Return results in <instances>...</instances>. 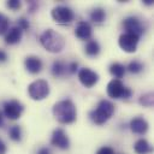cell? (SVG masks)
Here are the masks:
<instances>
[{
  "label": "cell",
  "instance_id": "8992f818",
  "mask_svg": "<svg viewBox=\"0 0 154 154\" xmlns=\"http://www.w3.org/2000/svg\"><path fill=\"white\" fill-rule=\"evenodd\" d=\"M51 14L52 18L59 24H70L75 18L73 11L67 6H55L52 8Z\"/></svg>",
  "mask_w": 154,
  "mask_h": 154
},
{
  "label": "cell",
  "instance_id": "44dd1931",
  "mask_svg": "<svg viewBox=\"0 0 154 154\" xmlns=\"http://www.w3.org/2000/svg\"><path fill=\"white\" fill-rule=\"evenodd\" d=\"M138 102H140V105H142L144 107H152L153 103H154V95H153V93H147V94L141 95L140 99H138Z\"/></svg>",
  "mask_w": 154,
  "mask_h": 154
},
{
  "label": "cell",
  "instance_id": "603a6c76",
  "mask_svg": "<svg viewBox=\"0 0 154 154\" xmlns=\"http://www.w3.org/2000/svg\"><path fill=\"white\" fill-rule=\"evenodd\" d=\"M131 73H140L143 70V64L138 60H132L129 63L128 67H126Z\"/></svg>",
  "mask_w": 154,
  "mask_h": 154
},
{
  "label": "cell",
  "instance_id": "30bf717a",
  "mask_svg": "<svg viewBox=\"0 0 154 154\" xmlns=\"http://www.w3.org/2000/svg\"><path fill=\"white\" fill-rule=\"evenodd\" d=\"M123 26L124 29L126 30L125 32H129V34H134L138 37H141V35L144 32V28L142 25V22L137 18V17H128L124 19L123 22Z\"/></svg>",
  "mask_w": 154,
  "mask_h": 154
},
{
  "label": "cell",
  "instance_id": "52a82bcc",
  "mask_svg": "<svg viewBox=\"0 0 154 154\" xmlns=\"http://www.w3.org/2000/svg\"><path fill=\"white\" fill-rule=\"evenodd\" d=\"M2 112L4 116L10 120H17L18 118H20L22 113L24 112V106L18 100H8L4 102Z\"/></svg>",
  "mask_w": 154,
  "mask_h": 154
},
{
  "label": "cell",
  "instance_id": "d6986e66",
  "mask_svg": "<svg viewBox=\"0 0 154 154\" xmlns=\"http://www.w3.org/2000/svg\"><path fill=\"white\" fill-rule=\"evenodd\" d=\"M125 71H126V67L120 63H113L109 65V73L114 76L116 79L122 78L125 75Z\"/></svg>",
  "mask_w": 154,
  "mask_h": 154
},
{
  "label": "cell",
  "instance_id": "5b68a950",
  "mask_svg": "<svg viewBox=\"0 0 154 154\" xmlns=\"http://www.w3.org/2000/svg\"><path fill=\"white\" fill-rule=\"evenodd\" d=\"M131 94V90L126 88L120 79L114 78L107 84V95L112 99H129Z\"/></svg>",
  "mask_w": 154,
  "mask_h": 154
},
{
  "label": "cell",
  "instance_id": "7402d4cb",
  "mask_svg": "<svg viewBox=\"0 0 154 154\" xmlns=\"http://www.w3.org/2000/svg\"><path fill=\"white\" fill-rule=\"evenodd\" d=\"M8 135H10V138L12 141H16V142H19L22 140V129L19 125H13L8 130Z\"/></svg>",
  "mask_w": 154,
  "mask_h": 154
},
{
  "label": "cell",
  "instance_id": "5bb4252c",
  "mask_svg": "<svg viewBox=\"0 0 154 154\" xmlns=\"http://www.w3.org/2000/svg\"><path fill=\"white\" fill-rule=\"evenodd\" d=\"M24 65H25V69L28 70V72L35 75V73H38L41 72L42 70V61L38 57H35V55H29L25 58L24 60Z\"/></svg>",
  "mask_w": 154,
  "mask_h": 154
},
{
  "label": "cell",
  "instance_id": "2e32d148",
  "mask_svg": "<svg viewBox=\"0 0 154 154\" xmlns=\"http://www.w3.org/2000/svg\"><path fill=\"white\" fill-rule=\"evenodd\" d=\"M134 150L137 153V154H148L152 152V147L150 144L148 143L147 140L144 138H140L136 141V143L134 144Z\"/></svg>",
  "mask_w": 154,
  "mask_h": 154
},
{
  "label": "cell",
  "instance_id": "7a4b0ae2",
  "mask_svg": "<svg viewBox=\"0 0 154 154\" xmlns=\"http://www.w3.org/2000/svg\"><path fill=\"white\" fill-rule=\"evenodd\" d=\"M40 43L42 47L51 53H59L65 46L64 37L53 29L45 30L40 36Z\"/></svg>",
  "mask_w": 154,
  "mask_h": 154
},
{
  "label": "cell",
  "instance_id": "f1b7e54d",
  "mask_svg": "<svg viewBox=\"0 0 154 154\" xmlns=\"http://www.w3.org/2000/svg\"><path fill=\"white\" fill-rule=\"evenodd\" d=\"M7 60V53L0 48V63H5Z\"/></svg>",
  "mask_w": 154,
  "mask_h": 154
},
{
  "label": "cell",
  "instance_id": "9a60e30c",
  "mask_svg": "<svg viewBox=\"0 0 154 154\" xmlns=\"http://www.w3.org/2000/svg\"><path fill=\"white\" fill-rule=\"evenodd\" d=\"M22 35H23V31L16 25V26H12L10 30H7V32L5 34L4 40L7 45H16L20 41Z\"/></svg>",
  "mask_w": 154,
  "mask_h": 154
},
{
  "label": "cell",
  "instance_id": "f546056e",
  "mask_svg": "<svg viewBox=\"0 0 154 154\" xmlns=\"http://www.w3.org/2000/svg\"><path fill=\"white\" fill-rule=\"evenodd\" d=\"M6 152H7V147H6L5 142L0 138V154H6Z\"/></svg>",
  "mask_w": 154,
  "mask_h": 154
},
{
  "label": "cell",
  "instance_id": "d6a6232c",
  "mask_svg": "<svg viewBox=\"0 0 154 154\" xmlns=\"http://www.w3.org/2000/svg\"><path fill=\"white\" fill-rule=\"evenodd\" d=\"M2 123H4V117H2V114L0 113V126L2 125Z\"/></svg>",
  "mask_w": 154,
  "mask_h": 154
},
{
  "label": "cell",
  "instance_id": "484cf974",
  "mask_svg": "<svg viewBox=\"0 0 154 154\" xmlns=\"http://www.w3.org/2000/svg\"><path fill=\"white\" fill-rule=\"evenodd\" d=\"M17 26H18L22 31H24V30H28L30 25H29V22H28L24 17H22V18L18 19V22H17Z\"/></svg>",
  "mask_w": 154,
  "mask_h": 154
},
{
  "label": "cell",
  "instance_id": "ba28073f",
  "mask_svg": "<svg viewBox=\"0 0 154 154\" xmlns=\"http://www.w3.org/2000/svg\"><path fill=\"white\" fill-rule=\"evenodd\" d=\"M140 37L134 35V34H129V32H124L119 36L118 38V45L119 47L126 52V53H134L137 49V45H138Z\"/></svg>",
  "mask_w": 154,
  "mask_h": 154
},
{
  "label": "cell",
  "instance_id": "4fadbf2b",
  "mask_svg": "<svg viewBox=\"0 0 154 154\" xmlns=\"http://www.w3.org/2000/svg\"><path fill=\"white\" fill-rule=\"evenodd\" d=\"M130 130L136 135H143L148 130V122L142 117H136L130 122Z\"/></svg>",
  "mask_w": 154,
  "mask_h": 154
},
{
  "label": "cell",
  "instance_id": "cb8c5ba5",
  "mask_svg": "<svg viewBox=\"0 0 154 154\" xmlns=\"http://www.w3.org/2000/svg\"><path fill=\"white\" fill-rule=\"evenodd\" d=\"M8 24H10V20L8 18L0 12V35H4L7 32L8 30Z\"/></svg>",
  "mask_w": 154,
  "mask_h": 154
},
{
  "label": "cell",
  "instance_id": "83f0119b",
  "mask_svg": "<svg viewBox=\"0 0 154 154\" xmlns=\"http://www.w3.org/2000/svg\"><path fill=\"white\" fill-rule=\"evenodd\" d=\"M77 69H78V64H77L76 61H72V63H70V64L67 65V71H69L70 73H75V72L77 71Z\"/></svg>",
  "mask_w": 154,
  "mask_h": 154
},
{
  "label": "cell",
  "instance_id": "ffe728a7",
  "mask_svg": "<svg viewBox=\"0 0 154 154\" xmlns=\"http://www.w3.org/2000/svg\"><path fill=\"white\" fill-rule=\"evenodd\" d=\"M106 18V12L103 8L101 7H95L91 12H90V20L96 23V24H100L105 20Z\"/></svg>",
  "mask_w": 154,
  "mask_h": 154
},
{
  "label": "cell",
  "instance_id": "ac0fdd59",
  "mask_svg": "<svg viewBox=\"0 0 154 154\" xmlns=\"http://www.w3.org/2000/svg\"><path fill=\"white\" fill-rule=\"evenodd\" d=\"M100 45L96 40H89L85 45V54L89 55V57H96L99 53H100Z\"/></svg>",
  "mask_w": 154,
  "mask_h": 154
},
{
  "label": "cell",
  "instance_id": "d4e9b609",
  "mask_svg": "<svg viewBox=\"0 0 154 154\" xmlns=\"http://www.w3.org/2000/svg\"><path fill=\"white\" fill-rule=\"evenodd\" d=\"M20 5H22V2H20L19 0H8V1L6 2V6H7L10 10H13V11L20 8Z\"/></svg>",
  "mask_w": 154,
  "mask_h": 154
},
{
  "label": "cell",
  "instance_id": "6da1fadb",
  "mask_svg": "<svg viewBox=\"0 0 154 154\" xmlns=\"http://www.w3.org/2000/svg\"><path fill=\"white\" fill-rule=\"evenodd\" d=\"M52 112L54 118L61 124H71L76 120L77 117L76 106L70 99H65L55 102Z\"/></svg>",
  "mask_w": 154,
  "mask_h": 154
},
{
  "label": "cell",
  "instance_id": "4dcf8cb0",
  "mask_svg": "<svg viewBox=\"0 0 154 154\" xmlns=\"http://www.w3.org/2000/svg\"><path fill=\"white\" fill-rule=\"evenodd\" d=\"M37 154H51V150L47 147H42L37 150Z\"/></svg>",
  "mask_w": 154,
  "mask_h": 154
},
{
  "label": "cell",
  "instance_id": "277c9868",
  "mask_svg": "<svg viewBox=\"0 0 154 154\" xmlns=\"http://www.w3.org/2000/svg\"><path fill=\"white\" fill-rule=\"evenodd\" d=\"M28 94L35 101H40V100L46 99L49 95L48 82L45 79H36V81L31 82L28 85Z\"/></svg>",
  "mask_w": 154,
  "mask_h": 154
},
{
  "label": "cell",
  "instance_id": "e0dca14e",
  "mask_svg": "<svg viewBox=\"0 0 154 154\" xmlns=\"http://www.w3.org/2000/svg\"><path fill=\"white\" fill-rule=\"evenodd\" d=\"M67 71V65L61 60H55L52 64V75L55 77H61Z\"/></svg>",
  "mask_w": 154,
  "mask_h": 154
},
{
  "label": "cell",
  "instance_id": "1f68e13d",
  "mask_svg": "<svg viewBox=\"0 0 154 154\" xmlns=\"http://www.w3.org/2000/svg\"><path fill=\"white\" fill-rule=\"evenodd\" d=\"M143 2H144L146 5H152V4H153V0H144Z\"/></svg>",
  "mask_w": 154,
  "mask_h": 154
},
{
  "label": "cell",
  "instance_id": "7c38bea8",
  "mask_svg": "<svg viewBox=\"0 0 154 154\" xmlns=\"http://www.w3.org/2000/svg\"><path fill=\"white\" fill-rule=\"evenodd\" d=\"M91 34H93V28L88 22L85 20L78 22L76 30H75L76 37H78L79 40H89L91 37Z\"/></svg>",
  "mask_w": 154,
  "mask_h": 154
},
{
  "label": "cell",
  "instance_id": "3957f363",
  "mask_svg": "<svg viewBox=\"0 0 154 154\" xmlns=\"http://www.w3.org/2000/svg\"><path fill=\"white\" fill-rule=\"evenodd\" d=\"M113 112H114L113 103L111 101H108V100H101L97 103L96 108L90 112V119L95 124L102 125V124H105L112 117Z\"/></svg>",
  "mask_w": 154,
  "mask_h": 154
},
{
  "label": "cell",
  "instance_id": "8fae6325",
  "mask_svg": "<svg viewBox=\"0 0 154 154\" xmlns=\"http://www.w3.org/2000/svg\"><path fill=\"white\" fill-rule=\"evenodd\" d=\"M52 146L60 148V149H67L70 147V140L67 134L63 129H55L51 137Z\"/></svg>",
  "mask_w": 154,
  "mask_h": 154
},
{
  "label": "cell",
  "instance_id": "4316f807",
  "mask_svg": "<svg viewBox=\"0 0 154 154\" xmlns=\"http://www.w3.org/2000/svg\"><path fill=\"white\" fill-rule=\"evenodd\" d=\"M96 154H114V150H113L111 147L105 146V147H101V148L96 152Z\"/></svg>",
  "mask_w": 154,
  "mask_h": 154
},
{
  "label": "cell",
  "instance_id": "9c48e42d",
  "mask_svg": "<svg viewBox=\"0 0 154 154\" xmlns=\"http://www.w3.org/2000/svg\"><path fill=\"white\" fill-rule=\"evenodd\" d=\"M78 79L81 84L84 85L85 88H91L97 83L99 75L95 71L90 70L89 67H83L78 71Z\"/></svg>",
  "mask_w": 154,
  "mask_h": 154
}]
</instances>
